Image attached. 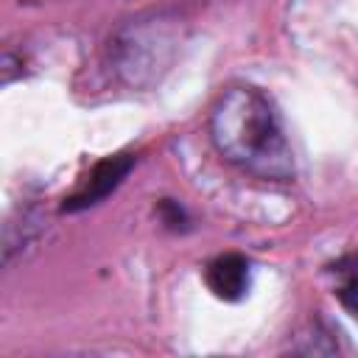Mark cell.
<instances>
[{
    "instance_id": "1",
    "label": "cell",
    "mask_w": 358,
    "mask_h": 358,
    "mask_svg": "<svg viewBox=\"0 0 358 358\" xmlns=\"http://www.w3.org/2000/svg\"><path fill=\"white\" fill-rule=\"evenodd\" d=\"M213 148L235 171L271 185L294 182L296 159L274 101L249 84L227 87L210 109Z\"/></svg>"
},
{
    "instance_id": "2",
    "label": "cell",
    "mask_w": 358,
    "mask_h": 358,
    "mask_svg": "<svg viewBox=\"0 0 358 358\" xmlns=\"http://www.w3.org/2000/svg\"><path fill=\"white\" fill-rule=\"evenodd\" d=\"M185 36L187 22L179 8H151L134 14L106 39V70L129 90H151L176 64Z\"/></svg>"
},
{
    "instance_id": "3",
    "label": "cell",
    "mask_w": 358,
    "mask_h": 358,
    "mask_svg": "<svg viewBox=\"0 0 358 358\" xmlns=\"http://www.w3.org/2000/svg\"><path fill=\"white\" fill-rule=\"evenodd\" d=\"M131 168H134L131 154H115V157L98 159L90 168V173L78 182V187L70 196H64L59 210L62 213H84V210L101 204L106 196H112L123 185V179L131 173Z\"/></svg>"
},
{
    "instance_id": "4",
    "label": "cell",
    "mask_w": 358,
    "mask_h": 358,
    "mask_svg": "<svg viewBox=\"0 0 358 358\" xmlns=\"http://www.w3.org/2000/svg\"><path fill=\"white\" fill-rule=\"evenodd\" d=\"M204 280L213 296L224 302H241L252 288V263L238 252H224L207 263Z\"/></svg>"
},
{
    "instance_id": "5",
    "label": "cell",
    "mask_w": 358,
    "mask_h": 358,
    "mask_svg": "<svg viewBox=\"0 0 358 358\" xmlns=\"http://www.w3.org/2000/svg\"><path fill=\"white\" fill-rule=\"evenodd\" d=\"M333 271L338 274V285H336V299L341 302V308L350 316H358V255L347 257L341 263L333 266Z\"/></svg>"
},
{
    "instance_id": "6",
    "label": "cell",
    "mask_w": 358,
    "mask_h": 358,
    "mask_svg": "<svg viewBox=\"0 0 358 358\" xmlns=\"http://www.w3.org/2000/svg\"><path fill=\"white\" fill-rule=\"evenodd\" d=\"M296 338H299V341L291 344V350H294V352H302V355H310V352H313V355H330V352L338 350V341H336L333 330H330L327 324H322L319 319L310 322L308 330L299 333Z\"/></svg>"
},
{
    "instance_id": "7",
    "label": "cell",
    "mask_w": 358,
    "mask_h": 358,
    "mask_svg": "<svg viewBox=\"0 0 358 358\" xmlns=\"http://www.w3.org/2000/svg\"><path fill=\"white\" fill-rule=\"evenodd\" d=\"M157 218L168 232H190V227H193L187 207L176 199H159L157 201Z\"/></svg>"
}]
</instances>
